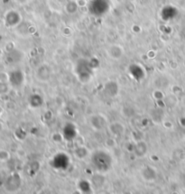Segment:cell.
Wrapping results in <instances>:
<instances>
[{
	"label": "cell",
	"mask_w": 185,
	"mask_h": 194,
	"mask_svg": "<svg viewBox=\"0 0 185 194\" xmlns=\"http://www.w3.org/2000/svg\"><path fill=\"white\" fill-rule=\"evenodd\" d=\"M147 152V145L144 141H141L136 144L135 148V152L137 155V157H143Z\"/></svg>",
	"instance_id": "obj_1"
},
{
	"label": "cell",
	"mask_w": 185,
	"mask_h": 194,
	"mask_svg": "<svg viewBox=\"0 0 185 194\" xmlns=\"http://www.w3.org/2000/svg\"><path fill=\"white\" fill-rule=\"evenodd\" d=\"M110 131L113 135L115 136H121L124 133V125L120 123H113L112 125L109 126Z\"/></svg>",
	"instance_id": "obj_2"
},
{
	"label": "cell",
	"mask_w": 185,
	"mask_h": 194,
	"mask_svg": "<svg viewBox=\"0 0 185 194\" xmlns=\"http://www.w3.org/2000/svg\"><path fill=\"white\" fill-rule=\"evenodd\" d=\"M9 158V154L6 151H0V160L2 161H6Z\"/></svg>",
	"instance_id": "obj_3"
}]
</instances>
